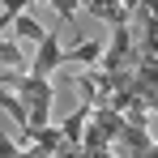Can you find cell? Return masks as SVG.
<instances>
[{"mask_svg": "<svg viewBox=\"0 0 158 158\" xmlns=\"http://www.w3.org/2000/svg\"><path fill=\"white\" fill-rule=\"evenodd\" d=\"M17 98H22V107H26V128H43L47 124V115H52V85L43 77H30V73H22L17 77ZM22 128V132H26Z\"/></svg>", "mask_w": 158, "mask_h": 158, "instance_id": "obj_1", "label": "cell"}, {"mask_svg": "<svg viewBox=\"0 0 158 158\" xmlns=\"http://www.w3.org/2000/svg\"><path fill=\"white\" fill-rule=\"evenodd\" d=\"M56 69H64V47H60V30H47L43 43H39L34 56H30V77L47 81V73H56Z\"/></svg>", "mask_w": 158, "mask_h": 158, "instance_id": "obj_2", "label": "cell"}, {"mask_svg": "<svg viewBox=\"0 0 158 158\" xmlns=\"http://www.w3.org/2000/svg\"><path fill=\"white\" fill-rule=\"evenodd\" d=\"M90 111H94V107H90V103H81L77 111H73V115L60 124V132H64V145H81V137H85V124H90Z\"/></svg>", "mask_w": 158, "mask_h": 158, "instance_id": "obj_3", "label": "cell"}, {"mask_svg": "<svg viewBox=\"0 0 158 158\" xmlns=\"http://www.w3.org/2000/svg\"><path fill=\"white\" fill-rule=\"evenodd\" d=\"M85 13L90 17H103V22H128V9H124V0H85Z\"/></svg>", "mask_w": 158, "mask_h": 158, "instance_id": "obj_4", "label": "cell"}, {"mask_svg": "<svg viewBox=\"0 0 158 158\" xmlns=\"http://www.w3.org/2000/svg\"><path fill=\"white\" fill-rule=\"evenodd\" d=\"M13 30H17V34H22V39H26V43H34V47H39V43H43V34H47V30L39 26V22H34V17H26V13H22V17H17V22H13Z\"/></svg>", "mask_w": 158, "mask_h": 158, "instance_id": "obj_5", "label": "cell"}, {"mask_svg": "<svg viewBox=\"0 0 158 158\" xmlns=\"http://www.w3.org/2000/svg\"><path fill=\"white\" fill-rule=\"evenodd\" d=\"M94 56H103V43H81L73 52H64V69H69V64H90Z\"/></svg>", "mask_w": 158, "mask_h": 158, "instance_id": "obj_6", "label": "cell"}, {"mask_svg": "<svg viewBox=\"0 0 158 158\" xmlns=\"http://www.w3.org/2000/svg\"><path fill=\"white\" fill-rule=\"evenodd\" d=\"M30 4H34V0H0V17H4V22L13 26V22H17V17L26 13Z\"/></svg>", "mask_w": 158, "mask_h": 158, "instance_id": "obj_7", "label": "cell"}, {"mask_svg": "<svg viewBox=\"0 0 158 158\" xmlns=\"http://www.w3.org/2000/svg\"><path fill=\"white\" fill-rule=\"evenodd\" d=\"M0 107H4V111H9V115H13L22 128L30 124V120H26V107H22V98H17V94H0Z\"/></svg>", "mask_w": 158, "mask_h": 158, "instance_id": "obj_8", "label": "cell"}, {"mask_svg": "<svg viewBox=\"0 0 158 158\" xmlns=\"http://www.w3.org/2000/svg\"><path fill=\"white\" fill-rule=\"evenodd\" d=\"M22 60H26V56L17 52L13 43H0V64H9V69H22Z\"/></svg>", "mask_w": 158, "mask_h": 158, "instance_id": "obj_9", "label": "cell"}, {"mask_svg": "<svg viewBox=\"0 0 158 158\" xmlns=\"http://www.w3.org/2000/svg\"><path fill=\"white\" fill-rule=\"evenodd\" d=\"M77 4H81V0H52V9H56V17H60V22H69V17L77 13Z\"/></svg>", "mask_w": 158, "mask_h": 158, "instance_id": "obj_10", "label": "cell"}, {"mask_svg": "<svg viewBox=\"0 0 158 158\" xmlns=\"http://www.w3.org/2000/svg\"><path fill=\"white\" fill-rule=\"evenodd\" d=\"M0 158H17V145H13V137H4V132H0Z\"/></svg>", "mask_w": 158, "mask_h": 158, "instance_id": "obj_11", "label": "cell"}, {"mask_svg": "<svg viewBox=\"0 0 158 158\" xmlns=\"http://www.w3.org/2000/svg\"><path fill=\"white\" fill-rule=\"evenodd\" d=\"M17 158H52L43 145H26V150H17Z\"/></svg>", "mask_w": 158, "mask_h": 158, "instance_id": "obj_12", "label": "cell"}, {"mask_svg": "<svg viewBox=\"0 0 158 158\" xmlns=\"http://www.w3.org/2000/svg\"><path fill=\"white\" fill-rule=\"evenodd\" d=\"M90 158H115V154H111V150H98V154H90Z\"/></svg>", "mask_w": 158, "mask_h": 158, "instance_id": "obj_13", "label": "cell"}]
</instances>
